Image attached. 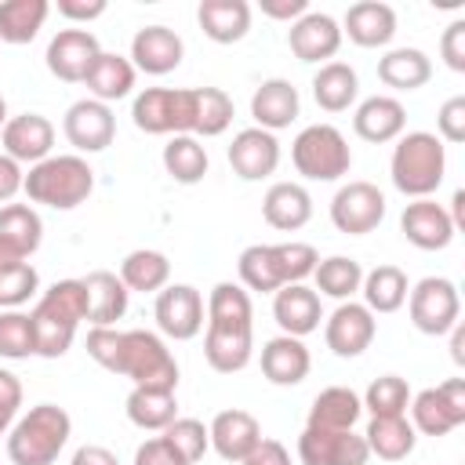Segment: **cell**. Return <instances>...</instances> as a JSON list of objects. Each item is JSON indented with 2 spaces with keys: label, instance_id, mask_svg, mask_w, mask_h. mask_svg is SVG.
<instances>
[{
  "label": "cell",
  "instance_id": "4",
  "mask_svg": "<svg viewBox=\"0 0 465 465\" xmlns=\"http://www.w3.org/2000/svg\"><path fill=\"white\" fill-rule=\"evenodd\" d=\"M73 436V418L58 403L29 407L7 429V458L11 465H54Z\"/></svg>",
  "mask_w": 465,
  "mask_h": 465
},
{
  "label": "cell",
  "instance_id": "31",
  "mask_svg": "<svg viewBox=\"0 0 465 465\" xmlns=\"http://www.w3.org/2000/svg\"><path fill=\"white\" fill-rule=\"evenodd\" d=\"M196 22L214 44H240L251 33V4L247 0H200Z\"/></svg>",
  "mask_w": 465,
  "mask_h": 465
},
{
  "label": "cell",
  "instance_id": "30",
  "mask_svg": "<svg viewBox=\"0 0 465 465\" xmlns=\"http://www.w3.org/2000/svg\"><path fill=\"white\" fill-rule=\"evenodd\" d=\"M87 287V320L91 327H116V320H124L131 291L124 287V280L109 269H94L84 276Z\"/></svg>",
  "mask_w": 465,
  "mask_h": 465
},
{
  "label": "cell",
  "instance_id": "34",
  "mask_svg": "<svg viewBox=\"0 0 465 465\" xmlns=\"http://www.w3.org/2000/svg\"><path fill=\"white\" fill-rule=\"evenodd\" d=\"M363 443L371 454H378L381 461H403L414 454L418 447V432L407 421V414H392V418H371Z\"/></svg>",
  "mask_w": 465,
  "mask_h": 465
},
{
  "label": "cell",
  "instance_id": "53",
  "mask_svg": "<svg viewBox=\"0 0 465 465\" xmlns=\"http://www.w3.org/2000/svg\"><path fill=\"white\" fill-rule=\"evenodd\" d=\"M22 182H25L22 163H15L7 153H0V207L11 203V200L22 193Z\"/></svg>",
  "mask_w": 465,
  "mask_h": 465
},
{
  "label": "cell",
  "instance_id": "37",
  "mask_svg": "<svg viewBox=\"0 0 465 465\" xmlns=\"http://www.w3.org/2000/svg\"><path fill=\"white\" fill-rule=\"evenodd\" d=\"M127 291H138V294H160L171 280V262L163 251H153V247H138L131 254H124L120 262V272Z\"/></svg>",
  "mask_w": 465,
  "mask_h": 465
},
{
  "label": "cell",
  "instance_id": "10",
  "mask_svg": "<svg viewBox=\"0 0 465 465\" xmlns=\"http://www.w3.org/2000/svg\"><path fill=\"white\" fill-rule=\"evenodd\" d=\"M407 312H411V323L421 334L440 338L461 320V294H458L454 280L425 276L407 291Z\"/></svg>",
  "mask_w": 465,
  "mask_h": 465
},
{
  "label": "cell",
  "instance_id": "22",
  "mask_svg": "<svg viewBox=\"0 0 465 465\" xmlns=\"http://www.w3.org/2000/svg\"><path fill=\"white\" fill-rule=\"evenodd\" d=\"M0 142H4V153L15 160V163H40L51 156V145H54V124L44 116V113H18L4 124L0 131Z\"/></svg>",
  "mask_w": 465,
  "mask_h": 465
},
{
  "label": "cell",
  "instance_id": "44",
  "mask_svg": "<svg viewBox=\"0 0 465 465\" xmlns=\"http://www.w3.org/2000/svg\"><path fill=\"white\" fill-rule=\"evenodd\" d=\"M0 236L29 258L44 240V222H40L36 207L33 203H4L0 207Z\"/></svg>",
  "mask_w": 465,
  "mask_h": 465
},
{
  "label": "cell",
  "instance_id": "56",
  "mask_svg": "<svg viewBox=\"0 0 465 465\" xmlns=\"http://www.w3.org/2000/svg\"><path fill=\"white\" fill-rule=\"evenodd\" d=\"M18 407H22V381H18V374H11L7 367H0V411H4L7 418H15Z\"/></svg>",
  "mask_w": 465,
  "mask_h": 465
},
{
  "label": "cell",
  "instance_id": "38",
  "mask_svg": "<svg viewBox=\"0 0 465 465\" xmlns=\"http://www.w3.org/2000/svg\"><path fill=\"white\" fill-rule=\"evenodd\" d=\"M360 414H363L360 392H352L349 385H331V389L316 392L305 425H312V429H352L360 421Z\"/></svg>",
  "mask_w": 465,
  "mask_h": 465
},
{
  "label": "cell",
  "instance_id": "55",
  "mask_svg": "<svg viewBox=\"0 0 465 465\" xmlns=\"http://www.w3.org/2000/svg\"><path fill=\"white\" fill-rule=\"evenodd\" d=\"M265 18L272 22H298L305 11H309V0H262L258 4Z\"/></svg>",
  "mask_w": 465,
  "mask_h": 465
},
{
  "label": "cell",
  "instance_id": "18",
  "mask_svg": "<svg viewBox=\"0 0 465 465\" xmlns=\"http://www.w3.org/2000/svg\"><path fill=\"white\" fill-rule=\"evenodd\" d=\"M287 47L298 62H334L338 47H341V25L327 15V11H305L298 22H291L287 29Z\"/></svg>",
  "mask_w": 465,
  "mask_h": 465
},
{
  "label": "cell",
  "instance_id": "27",
  "mask_svg": "<svg viewBox=\"0 0 465 465\" xmlns=\"http://www.w3.org/2000/svg\"><path fill=\"white\" fill-rule=\"evenodd\" d=\"M262 218L280 232H298L312 218V196L302 182H272L262 196Z\"/></svg>",
  "mask_w": 465,
  "mask_h": 465
},
{
  "label": "cell",
  "instance_id": "60",
  "mask_svg": "<svg viewBox=\"0 0 465 465\" xmlns=\"http://www.w3.org/2000/svg\"><path fill=\"white\" fill-rule=\"evenodd\" d=\"M450 222H454V229H461L465 225V189H458L454 196H450Z\"/></svg>",
  "mask_w": 465,
  "mask_h": 465
},
{
  "label": "cell",
  "instance_id": "39",
  "mask_svg": "<svg viewBox=\"0 0 465 465\" xmlns=\"http://www.w3.org/2000/svg\"><path fill=\"white\" fill-rule=\"evenodd\" d=\"M127 418H131V425H138L145 432H163L178 418V396L171 389L134 385L127 392Z\"/></svg>",
  "mask_w": 465,
  "mask_h": 465
},
{
  "label": "cell",
  "instance_id": "26",
  "mask_svg": "<svg viewBox=\"0 0 465 465\" xmlns=\"http://www.w3.org/2000/svg\"><path fill=\"white\" fill-rule=\"evenodd\" d=\"M272 320L280 323L283 334L291 338H305L312 331H320V320H323V305H320V294L305 283H287L272 294Z\"/></svg>",
  "mask_w": 465,
  "mask_h": 465
},
{
  "label": "cell",
  "instance_id": "1",
  "mask_svg": "<svg viewBox=\"0 0 465 465\" xmlns=\"http://www.w3.org/2000/svg\"><path fill=\"white\" fill-rule=\"evenodd\" d=\"M207 331H203V360L218 374H236L254 356V305L251 294L222 280L207 294Z\"/></svg>",
  "mask_w": 465,
  "mask_h": 465
},
{
  "label": "cell",
  "instance_id": "8",
  "mask_svg": "<svg viewBox=\"0 0 465 465\" xmlns=\"http://www.w3.org/2000/svg\"><path fill=\"white\" fill-rule=\"evenodd\" d=\"M291 163L309 182H338L352 167V149L334 124H309L291 142Z\"/></svg>",
  "mask_w": 465,
  "mask_h": 465
},
{
  "label": "cell",
  "instance_id": "29",
  "mask_svg": "<svg viewBox=\"0 0 465 465\" xmlns=\"http://www.w3.org/2000/svg\"><path fill=\"white\" fill-rule=\"evenodd\" d=\"M309 367H312V356L302 338L276 334L262 345V374L272 385H302L309 378Z\"/></svg>",
  "mask_w": 465,
  "mask_h": 465
},
{
  "label": "cell",
  "instance_id": "21",
  "mask_svg": "<svg viewBox=\"0 0 465 465\" xmlns=\"http://www.w3.org/2000/svg\"><path fill=\"white\" fill-rule=\"evenodd\" d=\"M185 58V44L174 29L167 25H145L131 36V65L134 73H149V76H167L182 65Z\"/></svg>",
  "mask_w": 465,
  "mask_h": 465
},
{
  "label": "cell",
  "instance_id": "17",
  "mask_svg": "<svg viewBox=\"0 0 465 465\" xmlns=\"http://www.w3.org/2000/svg\"><path fill=\"white\" fill-rule=\"evenodd\" d=\"M102 54V44L91 29H58L47 44V69L62 84H84L94 58Z\"/></svg>",
  "mask_w": 465,
  "mask_h": 465
},
{
  "label": "cell",
  "instance_id": "32",
  "mask_svg": "<svg viewBox=\"0 0 465 465\" xmlns=\"http://www.w3.org/2000/svg\"><path fill=\"white\" fill-rule=\"evenodd\" d=\"M134 76H138V73H134L131 58L113 54V51H102V54L94 58L91 73L84 76V87H87V98L113 105V102H120V98H127V94L134 91Z\"/></svg>",
  "mask_w": 465,
  "mask_h": 465
},
{
  "label": "cell",
  "instance_id": "35",
  "mask_svg": "<svg viewBox=\"0 0 465 465\" xmlns=\"http://www.w3.org/2000/svg\"><path fill=\"white\" fill-rule=\"evenodd\" d=\"M360 94V76L349 62H327L312 76V98L323 113H345Z\"/></svg>",
  "mask_w": 465,
  "mask_h": 465
},
{
  "label": "cell",
  "instance_id": "59",
  "mask_svg": "<svg viewBox=\"0 0 465 465\" xmlns=\"http://www.w3.org/2000/svg\"><path fill=\"white\" fill-rule=\"evenodd\" d=\"M18 262H29L15 243H7L4 236H0V269H11V265H18Z\"/></svg>",
  "mask_w": 465,
  "mask_h": 465
},
{
  "label": "cell",
  "instance_id": "19",
  "mask_svg": "<svg viewBox=\"0 0 465 465\" xmlns=\"http://www.w3.org/2000/svg\"><path fill=\"white\" fill-rule=\"evenodd\" d=\"M229 167L243 182H262L280 167V142L262 127H243L229 142Z\"/></svg>",
  "mask_w": 465,
  "mask_h": 465
},
{
  "label": "cell",
  "instance_id": "15",
  "mask_svg": "<svg viewBox=\"0 0 465 465\" xmlns=\"http://www.w3.org/2000/svg\"><path fill=\"white\" fill-rule=\"evenodd\" d=\"M371 450L352 429H312L305 425L298 436L302 465H367Z\"/></svg>",
  "mask_w": 465,
  "mask_h": 465
},
{
  "label": "cell",
  "instance_id": "43",
  "mask_svg": "<svg viewBox=\"0 0 465 465\" xmlns=\"http://www.w3.org/2000/svg\"><path fill=\"white\" fill-rule=\"evenodd\" d=\"M312 280H316L320 294H327L334 302H352V294L363 283V265L356 258H349V254H331V258L316 262Z\"/></svg>",
  "mask_w": 465,
  "mask_h": 465
},
{
  "label": "cell",
  "instance_id": "23",
  "mask_svg": "<svg viewBox=\"0 0 465 465\" xmlns=\"http://www.w3.org/2000/svg\"><path fill=\"white\" fill-rule=\"evenodd\" d=\"M207 436H211V447L222 461H243L258 443H262V425L251 411H240V407H229V411H218L207 425Z\"/></svg>",
  "mask_w": 465,
  "mask_h": 465
},
{
  "label": "cell",
  "instance_id": "61",
  "mask_svg": "<svg viewBox=\"0 0 465 465\" xmlns=\"http://www.w3.org/2000/svg\"><path fill=\"white\" fill-rule=\"evenodd\" d=\"M7 120H11V116H7V98L0 94V131H4V124H7Z\"/></svg>",
  "mask_w": 465,
  "mask_h": 465
},
{
  "label": "cell",
  "instance_id": "40",
  "mask_svg": "<svg viewBox=\"0 0 465 465\" xmlns=\"http://www.w3.org/2000/svg\"><path fill=\"white\" fill-rule=\"evenodd\" d=\"M160 160H163V171H167L178 185H196V182H203V174H207V167H211L203 142L193 138V134H171Z\"/></svg>",
  "mask_w": 465,
  "mask_h": 465
},
{
  "label": "cell",
  "instance_id": "54",
  "mask_svg": "<svg viewBox=\"0 0 465 465\" xmlns=\"http://www.w3.org/2000/svg\"><path fill=\"white\" fill-rule=\"evenodd\" d=\"M240 465H291V454H287V447H283L280 440H265V436H262V443H258Z\"/></svg>",
  "mask_w": 465,
  "mask_h": 465
},
{
  "label": "cell",
  "instance_id": "11",
  "mask_svg": "<svg viewBox=\"0 0 465 465\" xmlns=\"http://www.w3.org/2000/svg\"><path fill=\"white\" fill-rule=\"evenodd\" d=\"M411 425L421 436H447L465 425V378H447L411 396Z\"/></svg>",
  "mask_w": 465,
  "mask_h": 465
},
{
  "label": "cell",
  "instance_id": "24",
  "mask_svg": "<svg viewBox=\"0 0 465 465\" xmlns=\"http://www.w3.org/2000/svg\"><path fill=\"white\" fill-rule=\"evenodd\" d=\"M298 109H302V98H298V87L283 76H269L254 87L251 94V116H254V127L276 134L283 127H291L298 120Z\"/></svg>",
  "mask_w": 465,
  "mask_h": 465
},
{
  "label": "cell",
  "instance_id": "42",
  "mask_svg": "<svg viewBox=\"0 0 465 465\" xmlns=\"http://www.w3.org/2000/svg\"><path fill=\"white\" fill-rule=\"evenodd\" d=\"M193 138H218L229 131L236 105L222 87H193Z\"/></svg>",
  "mask_w": 465,
  "mask_h": 465
},
{
  "label": "cell",
  "instance_id": "57",
  "mask_svg": "<svg viewBox=\"0 0 465 465\" xmlns=\"http://www.w3.org/2000/svg\"><path fill=\"white\" fill-rule=\"evenodd\" d=\"M73 465H120L116 454L109 447H98V443H87L73 454Z\"/></svg>",
  "mask_w": 465,
  "mask_h": 465
},
{
  "label": "cell",
  "instance_id": "46",
  "mask_svg": "<svg viewBox=\"0 0 465 465\" xmlns=\"http://www.w3.org/2000/svg\"><path fill=\"white\" fill-rule=\"evenodd\" d=\"M0 356L4 360H29L36 356V331L29 312L0 309Z\"/></svg>",
  "mask_w": 465,
  "mask_h": 465
},
{
  "label": "cell",
  "instance_id": "2",
  "mask_svg": "<svg viewBox=\"0 0 465 465\" xmlns=\"http://www.w3.org/2000/svg\"><path fill=\"white\" fill-rule=\"evenodd\" d=\"M320 254L312 243L291 240V243H251L240 251L236 258V272H240V287L243 291H262V294H276L287 283H305L316 269Z\"/></svg>",
  "mask_w": 465,
  "mask_h": 465
},
{
  "label": "cell",
  "instance_id": "7",
  "mask_svg": "<svg viewBox=\"0 0 465 465\" xmlns=\"http://www.w3.org/2000/svg\"><path fill=\"white\" fill-rule=\"evenodd\" d=\"M113 374L131 378V385H145V389H178V360L167 349V341L153 331H120V349H116V363Z\"/></svg>",
  "mask_w": 465,
  "mask_h": 465
},
{
  "label": "cell",
  "instance_id": "47",
  "mask_svg": "<svg viewBox=\"0 0 465 465\" xmlns=\"http://www.w3.org/2000/svg\"><path fill=\"white\" fill-rule=\"evenodd\" d=\"M189 465H196L207 450H211V436H207V425L200 418H174L163 432H160Z\"/></svg>",
  "mask_w": 465,
  "mask_h": 465
},
{
  "label": "cell",
  "instance_id": "50",
  "mask_svg": "<svg viewBox=\"0 0 465 465\" xmlns=\"http://www.w3.org/2000/svg\"><path fill=\"white\" fill-rule=\"evenodd\" d=\"M440 58L450 73H465V18H454L440 36Z\"/></svg>",
  "mask_w": 465,
  "mask_h": 465
},
{
  "label": "cell",
  "instance_id": "51",
  "mask_svg": "<svg viewBox=\"0 0 465 465\" xmlns=\"http://www.w3.org/2000/svg\"><path fill=\"white\" fill-rule=\"evenodd\" d=\"M134 465H189L163 436H153V440H145V443H138V450H134Z\"/></svg>",
  "mask_w": 465,
  "mask_h": 465
},
{
  "label": "cell",
  "instance_id": "41",
  "mask_svg": "<svg viewBox=\"0 0 465 465\" xmlns=\"http://www.w3.org/2000/svg\"><path fill=\"white\" fill-rule=\"evenodd\" d=\"M51 15L47 0H4L0 4V40L4 44H29L44 29Z\"/></svg>",
  "mask_w": 465,
  "mask_h": 465
},
{
  "label": "cell",
  "instance_id": "48",
  "mask_svg": "<svg viewBox=\"0 0 465 465\" xmlns=\"http://www.w3.org/2000/svg\"><path fill=\"white\" fill-rule=\"evenodd\" d=\"M40 291V272L29 262L0 269V309H22Z\"/></svg>",
  "mask_w": 465,
  "mask_h": 465
},
{
  "label": "cell",
  "instance_id": "16",
  "mask_svg": "<svg viewBox=\"0 0 465 465\" xmlns=\"http://www.w3.org/2000/svg\"><path fill=\"white\" fill-rule=\"evenodd\" d=\"M378 334V320L374 312L363 305V302H341L327 320H323V341L334 356L341 360H352V356H363L371 349Z\"/></svg>",
  "mask_w": 465,
  "mask_h": 465
},
{
  "label": "cell",
  "instance_id": "12",
  "mask_svg": "<svg viewBox=\"0 0 465 465\" xmlns=\"http://www.w3.org/2000/svg\"><path fill=\"white\" fill-rule=\"evenodd\" d=\"M385 218V193L374 182H345L331 200V222L345 236H367Z\"/></svg>",
  "mask_w": 465,
  "mask_h": 465
},
{
  "label": "cell",
  "instance_id": "28",
  "mask_svg": "<svg viewBox=\"0 0 465 465\" xmlns=\"http://www.w3.org/2000/svg\"><path fill=\"white\" fill-rule=\"evenodd\" d=\"M341 36H349L356 47H385L396 36V11L385 0H360L345 11Z\"/></svg>",
  "mask_w": 465,
  "mask_h": 465
},
{
  "label": "cell",
  "instance_id": "20",
  "mask_svg": "<svg viewBox=\"0 0 465 465\" xmlns=\"http://www.w3.org/2000/svg\"><path fill=\"white\" fill-rule=\"evenodd\" d=\"M400 232H403V240L414 243L418 251H443V247H450V240H454L458 229H454L447 207L436 203L432 196H425V200H411V203L403 207V214H400Z\"/></svg>",
  "mask_w": 465,
  "mask_h": 465
},
{
  "label": "cell",
  "instance_id": "13",
  "mask_svg": "<svg viewBox=\"0 0 465 465\" xmlns=\"http://www.w3.org/2000/svg\"><path fill=\"white\" fill-rule=\"evenodd\" d=\"M153 316H156L160 334H167L174 341H193L207 323V305L193 283H167L156 294Z\"/></svg>",
  "mask_w": 465,
  "mask_h": 465
},
{
  "label": "cell",
  "instance_id": "25",
  "mask_svg": "<svg viewBox=\"0 0 465 465\" xmlns=\"http://www.w3.org/2000/svg\"><path fill=\"white\" fill-rule=\"evenodd\" d=\"M407 127V109L400 98L392 94H371L356 105L352 113V131L371 142V145H385V142H396Z\"/></svg>",
  "mask_w": 465,
  "mask_h": 465
},
{
  "label": "cell",
  "instance_id": "6",
  "mask_svg": "<svg viewBox=\"0 0 465 465\" xmlns=\"http://www.w3.org/2000/svg\"><path fill=\"white\" fill-rule=\"evenodd\" d=\"M389 174L392 185L411 196V200H425L443 185L447 174V149L432 131H407L396 138L392 145V160H389Z\"/></svg>",
  "mask_w": 465,
  "mask_h": 465
},
{
  "label": "cell",
  "instance_id": "14",
  "mask_svg": "<svg viewBox=\"0 0 465 465\" xmlns=\"http://www.w3.org/2000/svg\"><path fill=\"white\" fill-rule=\"evenodd\" d=\"M62 134L65 142L80 153H102L113 145L116 138V116H113V105L105 102H94V98H80L65 109L62 116Z\"/></svg>",
  "mask_w": 465,
  "mask_h": 465
},
{
  "label": "cell",
  "instance_id": "5",
  "mask_svg": "<svg viewBox=\"0 0 465 465\" xmlns=\"http://www.w3.org/2000/svg\"><path fill=\"white\" fill-rule=\"evenodd\" d=\"M94 189V171L84 156L76 153H51L47 160L33 163L25 182H22V193L29 196V203H40V207H51V211H73L80 207Z\"/></svg>",
  "mask_w": 465,
  "mask_h": 465
},
{
  "label": "cell",
  "instance_id": "3",
  "mask_svg": "<svg viewBox=\"0 0 465 465\" xmlns=\"http://www.w3.org/2000/svg\"><path fill=\"white\" fill-rule=\"evenodd\" d=\"M29 320H33V331H36V356H44V360L65 356L80 323L87 320V287H84V280L51 283L36 298Z\"/></svg>",
  "mask_w": 465,
  "mask_h": 465
},
{
  "label": "cell",
  "instance_id": "33",
  "mask_svg": "<svg viewBox=\"0 0 465 465\" xmlns=\"http://www.w3.org/2000/svg\"><path fill=\"white\" fill-rule=\"evenodd\" d=\"M378 80L392 91H418L432 80V58L421 47H392L378 58Z\"/></svg>",
  "mask_w": 465,
  "mask_h": 465
},
{
  "label": "cell",
  "instance_id": "62",
  "mask_svg": "<svg viewBox=\"0 0 465 465\" xmlns=\"http://www.w3.org/2000/svg\"><path fill=\"white\" fill-rule=\"evenodd\" d=\"M11 425H15V418H7V414H4V411H0V436H4V432H7V429H11Z\"/></svg>",
  "mask_w": 465,
  "mask_h": 465
},
{
  "label": "cell",
  "instance_id": "9",
  "mask_svg": "<svg viewBox=\"0 0 465 465\" xmlns=\"http://www.w3.org/2000/svg\"><path fill=\"white\" fill-rule=\"evenodd\" d=\"M193 87H145L131 102V120L145 134H193Z\"/></svg>",
  "mask_w": 465,
  "mask_h": 465
},
{
  "label": "cell",
  "instance_id": "45",
  "mask_svg": "<svg viewBox=\"0 0 465 465\" xmlns=\"http://www.w3.org/2000/svg\"><path fill=\"white\" fill-rule=\"evenodd\" d=\"M363 411H371V418H392V414H407L411 407V385L400 374H381L367 385V392L360 396Z\"/></svg>",
  "mask_w": 465,
  "mask_h": 465
},
{
  "label": "cell",
  "instance_id": "49",
  "mask_svg": "<svg viewBox=\"0 0 465 465\" xmlns=\"http://www.w3.org/2000/svg\"><path fill=\"white\" fill-rule=\"evenodd\" d=\"M436 138L440 142H465V94H450L436 113Z\"/></svg>",
  "mask_w": 465,
  "mask_h": 465
},
{
  "label": "cell",
  "instance_id": "52",
  "mask_svg": "<svg viewBox=\"0 0 465 465\" xmlns=\"http://www.w3.org/2000/svg\"><path fill=\"white\" fill-rule=\"evenodd\" d=\"M54 7L65 22H84V25L105 15V0H58Z\"/></svg>",
  "mask_w": 465,
  "mask_h": 465
},
{
  "label": "cell",
  "instance_id": "36",
  "mask_svg": "<svg viewBox=\"0 0 465 465\" xmlns=\"http://www.w3.org/2000/svg\"><path fill=\"white\" fill-rule=\"evenodd\" d=\"M407 272L400 265H378L371 272H363V283H360V294H363V305L374 312V316H389L396 309L407 305Z\"/></svg>",
  "mask_w": 465,
  "mask_h": 465
},
{
  "label": "cell",
  "instance_id": "58",
  "mask_svg": "<svg viewBox=\"0 0 465 465\" xmlns=\"http://www.w3.org/2000/svg\"><path fill=\"white\" fill-rule=\"evenodd\" d=\"M447 334H450V360H454L458 367H465V323L458 320Z\"/></svg>",
  "mask_w": 465,
  "mask_h": 465
}]
</instances>
